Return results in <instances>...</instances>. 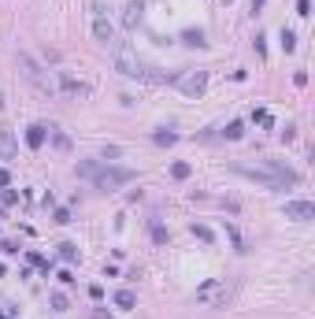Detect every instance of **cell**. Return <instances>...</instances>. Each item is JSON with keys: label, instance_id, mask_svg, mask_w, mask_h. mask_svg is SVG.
<instances>
[{"label": "cell", "instance_id": "1", "mask_svg": "<svg viewBox=\"0 0 315 319\" xmlns=\"http://www.w3.org/2000/svg\"><path fill=\"white\" fill-rule=\"evenodd\" d=\"M111 59H115V71H119V75H126V78H137V82H156V85L174 82V75H167V71H159V67H149V63L133 52L130 41H111Z\"/></svg>", "mask_w": 315, "mask_h": 319}, {"label": "cell", "instance_id": "2", "mask_svg": "<svg viewBox=\"0 0 315 319\" xmlns=\"http://www.w3.org/2000/svg\"><path fill=\"white\" fill-rule=\"evenodd\" d=\"M234 293H237V286H234L230 278H208L204 286H197L193 301L204 304V308H226V304L234 301Z\"/></svg>", "mask_w": 315, "mask_h": 319}, {"label": "cell", "instance_id": "3", "mask_svg": "<svg viewBox=\"0 0 315 319\" xmlns=\"http://www.w3.org/2000/svg\"><path fill=\"white\" fill-rule=\"evenodd\" d=\"M133 178H137V175H133L130 167H115V163H100V167H97V175H93L89 182L97 186L100 193H115V189L130 186Z\"/></svg>", "mask_w": 315, "mask_h": 319}, {"label": "cell", "instance_id": "4", "mask_svg": "<svg viewBox=\"0 0 315 319\" xmlns=\"http://www.w3.org/2000/svg\"><path fill=\"white\" fill-rule=\"evenodd\" d=\"M174 85L185 93V97H200L208 85V75L204 71H185V75H174Z\"/></svg>", "mask_w": 315, "mask_h": 319}, {"label": "cell", "instance_id": "5", "mask_svg": "<svg viewBox=\"0 0 315 319\" xmlns=\"http://www.w3.org/2000/svg\"><path fill=\"white\" fill-rule=\"evenodd\" d=\"M234 171H237V175H245V178H252V182H263V186H271V189H278V178L271 175V171L263 167V163H256V167H252V163H234Z\"/></svg>", "mask_w": 315, "mask_h": 319}, {"label": "cell", "instance_id": "6", "mask_svg": "<svg viewBox=\"0 0 315 319\" xmlns=\"http://www.w3.org/2000/svg\"><path fill=\"white\" fill-rule=\"evenodd\" d=\"M93 34H97L100 45H111V41H115V30H111V23H108V15H104V8H100V4H93Z\"/></svg>", "mask_w": 315, "mask_h": 319}, {"label": "cell", "instance_id": "7", "mask_svg": "<svg viewBox=\"0 0 315 319\" xmlns=\"http://www.w3.org/2000/svg\"><path fill=\"white\" fill-rule=\"evenodd\" d=\"M282 212H286V219H297V223H312L315 219V204L312 201H286Z\"/></svg>", "mask_w": 315, "mask_h": 319}, {"label": "cell", "instance_id": "8", "mask_svg": "<svg viewBox=\"0 0 315 319\" xmlns=\"http://www.w3.org/2000/svg\"><path fill=\"white\" fill-rule=\"evenodd\" d=\"M19 67H23V75L30 78V82L37 85V89H52V82L41 75V67H37V63H33V59L26 56V52H19Z\"/></svg>", "mask_w": 315, "mask_h": 319}, {"label": "cell", "instance_id": "9", "mask_svg": "<svg viewBox=\"0 0 315 319\" xmlns=\"http://www.w3.org/2000/svg\"><path fill=\"white\" fill-rule=\"evenodd\" d=\"M59 89H63L67 97H85V93H89V85H85V82H78V78L71 75V71H59Z\"/></svg>", "mask_w": 315, "mask_h": 319}, {"label": "cell", "instance_id": "10", "mask_svg": "<svg viewBox=\"0 0 315 319\" xmlns=\"http://www.w3.org/2000/svg\"><path fill=\"white\" fill-rule=\"evenodd\" d=\"M141 11H145L141 0H130V4H126V11H123V26L126 30H133V26L141 23Z\"/></svg>", "mask_w": 315, "mask_h": 319}, {"label": "cell", "instance_id": "11", "mask_svg": "<svg viewBox=\"0 0 315 319\" xmlns=\"http://www.w3.org/2000/svg\"><path fill=\"white\" fill-rule=\"evenodd\" d=\"M15 134L11 130H0V160H15Z\"/></svg>", "mask_w": 315, "mask_h": 319}, {"label": "cell", "instance_id": "12", "mask_svg": "<svg viewBox=\"0 0 315 319\" xmlns=\"http://www.w3.org/2000/svg\"><path fill=\"white\" fill-rule=\"evenodd\" d=\"M26 145H30V149H41L45 145V126L41 123H33L30 130H26Z\"/></svg>", "mask_w": 315, "mask_h": 319}, {"label": "cell", "instance_id": "13", "mask_svg": "<svg viewBox=\"0 0 315 319\" xmlns=\"http://www.w3.org/2000/svg\"><path fill=\"white\" fill-rule=\"evenodd\" d=\"M182 41H185V45H193V49H204V45H208V41H204V30H185Z\"/></svg>", "mask_w": 315, "mask_h": 319}, {"label": "cell", "instance_id": "14", "mask_svg": "<svg viewBox=\"0 0 315 319\" xmlns=\"http://www.w3.org/2000/svg\"><path fill=\"white\" fill-rule=\"evenodd\" d=\"M241 134H245V123H237V119H234V123H226V130H223L226 141H237Z\"/></svg>", "mask_w": 315, "mask_h": 319}, {"label": "cell", "instance_id": "15", "mask_svg": "<svg viewBox=\"0 0 315 319\" xmlns=\"http://www.w3.org/2000/svg\"><path fill=\"white\" fill-rule=\"evenodd\" d=\"M115 304H119L123 312H130V308H133V293H130V290H119V293H115Z\"/></svg>", "mask_w": 315, "mask_h": 319}, {"label": "cell", "instance_id": "16", "mask_svg": "<svg viewBox=\"0 0 315 319\" xmlns=\"http://www.w3.org/2000/svg\"><path fill=\"white\" fill-rule=\"evenodd\" d=\"M59 256H63L67 264H75V260H78V249H75L71 241H63V245H59Z\"/></svg>", "mask_w": 315, "mask_h": 319}, {"label": "cell", "instance_id": "17", "mask_svg": "<svg viewBox=\"0 0 315 319\" xmlns=\"http://www.w3.org/2000/svg\"><path fill=\"white\" fill-rule=\"evenodd\" d=\"M189 163H182V160H178V163H171V178H189Z\"/></svg>", "mask_w": 315, "mask_h": 319}, {"label": "cell", "instance_id": "18", "mask_svg": "<svg viewBox=\"0 0 315 319\" xmlns=\"http://www.w3.org/2000/svg\"><path fill=\"white\" fill-rule=\"evenodd\" d=\"M282 49H286V52L297 49V34H293V30H282Z\"/></svg>", "mask_w": 315, "mask_h": 319}, {"label": "cell", "instance_id": "19", "mask_svg": "<svg viewBox=\"0 0 315 319\" xmlns=\"http://www.w3.org/2000/svg\"><path fill=\"white\" fill-rule=\"evenodd\" d=\"M178 141V134H171V130H159L156 134V145H174Z\"/></svg>", "mask_w": 315, "mask_h": 319}, {"label": "cell", "instance_id": "20", "mask_svg": "<svg viewBox=\"0 0 315 319\" xmlns=\"http://www.w3.org/2000/svg\"><path fill=\"white\" fill-rule=\"evenodd\" d=\"M193 234H197L200 241H211V238H215V234H211V230H208V227H197V223H193Z\"/></svg>", "mask_w": 315, "mask_h": 319}, {"label": "cell", "instance_id": "21", "mask_svg": "<svg viewBox=\"0 0 315 319\" xmlns=\"http://www.w3.org/2000/svg\"><path fill=\"white\" fill-rule=\"evenodd\" d=\"M52 308H56V312H67V297H63V293H52Z\"/></svg>", "mask_w": 315, "mask_h": 319}, {"label": "cell", "instance_id": "22", "mask_svg": "<svg viewBox=\"0 0 315 319\" xmlns=\"http://www.w3.org/2000/svg\"><path fill=\"white\" fill-rule=\"evenodd\" d=\"M297 15H312V0H297Z\"/></svg>", "mask_w": 315, "mask_h": 319}, {"label": "cell", "instance_id": "23", "mask_svg": "<svg viewBox=\"0 0 315 319\" xmlns=\"http://www.w3.org/2000/svg\"><path fill=\"white\" fill-rule=\"evenodd\" d=\"M152 238H156V241H167V230L159 227V223H152Z\"/></svg>", "mask_w": 315, "mask_h": 319}, {"label": "cell", "instance_id": "24", "mask_svg": "<svg viewBox=\"0 0 315 319\" xmlns=\"http://www.w3.org/2000/svg\"><path fill=\"white\" fill-rule=\"evenodd\" d=\"M56 223H71V212H67V208H56Z\"/></svg>", "mask_w": 315, "mask_h": 319}, {"label": "cell", "instance_id": "25", "mask_svg": "<svg viewBox=\"0 0 315 319\" xmlns=\"http://www.w3.org/2000/svg\"><path fill=\"white\" fill-rule=\"evenodd\" d=\"M8 182H11V175H8L4 167H0V186H8Z\"/></svg>", "mask_w": 315, "mask_h": 319}, {"label": "cell", "instance_id": "26", "mask_svg": "<svg viewBox=\"0 0 315 319\" xmlns=\"http://www.w3.org/2000/svg\"><path fill=\"white\" fill-rule=\"evenodd\" d=\"M93 319H115V316H108V312H100V308H97V312H93Z\"/></svg>", "mask_w": 315, "mask_h": 319}, {"label": "cell", "instance_id": "27", "mask_svg": "<svg viewBox=\"0 0 315 319\" xmlns=\"http://www.w3.org/2000/svg\"><path fill=\"white\" fill-rule=\"evenodd\" d=\"M256 8H263V0H252V11H256Z\"/></svg>", "mask_w": 315, "mask_h": 319}, {"label": "cell", "instance_id": "28", "mask_svg": "<svg viewBox=\"0 0 315 319\" xmlns=\"http://www.w3.org/2000/svg\"><path fill=\"white\" fill-rule=\"evenodd\" d=\"M0 319H4V316H0Z\"/></svg>", "mask_w": 315, "mask_h": 319}]
</instances>
